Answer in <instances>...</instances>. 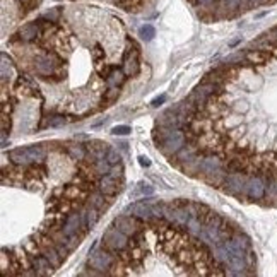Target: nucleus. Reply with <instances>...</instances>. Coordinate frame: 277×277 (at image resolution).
Wrapping results in <instances>:
<instances>
[{"label":"nucleus","mask_w":277,"mask_h":277,"mask_svg":"<svg viewBox=\"0 0 277 277\" xmlns=\"http://www.w3.org/2000/svg\"><path fill=\"white\" fill-rule=\"evenodd\" d=\"M103 248L113 251V253H118V251H123L125 248L130 245V236L122 233L118 228H115L113 224L104 231L103 240H101Z\"/></svg>","instance_id":"nucleus-1"},{"label":"nucleus","mask_w":277,"mask_h":277,"mask_svg":"<svg viewBox=\"0 0 277 277\" xmlns=\"http://www.w3.org/2000/svg\"><path fill=\"white\" fill-rule=\"evenodd\" d=\"M117 255L113 251L106 250V248H99V250H92L89 251V258H88V265L89 269H94V271L101 272H110V269L113 267L115 260H117Z\"/></svg>","instance_id":"nucleus-2"},{"label":"nucleus","mask_w":277,"mask_h":277,"mask_svg":"<svg viewBox=\"0 0 277 277\" xmlns=\"http://www.w3.org/2000/svg\"><path fill=\"white\" fill-rule=\"evenodd\" d=\"M265 190H267V175L264 173H250L245 185V199L248 200H262L265 199Z\"/></svg>","instance_id":"nucleus-3"},{"label":"nucleus","mask_w":277,"mask_h":277,"mask_svg":"<svg viewBox=\"0 0 277 277\" xmlns=\"http://www.w3.org/2000/svg\"><path fill=\"white\" fill-rule=\"evenodd\" d=\"M248 176H250V173H243L242 170L233 171V173H228L224 185H222L221 188L224 190L228 195L242 199V197L245 195V185H246ZM243 199H245V197H243Z\"/></svg>","instance_id":"nucleus-4"},{"label":"nucleus","mask_w":277,"mask_h":277,"mask_svg":"<svg viewBox=\"0 0 277 277\" xmlns=\"http://www.w3.org/2000/svg\"><path fill=\"white\" fill-rule=\"evenodd\" d=\"M185 144H186V135H185V132H183V128H175L170 137L166 140H163V142L157 146V149L166 157H173Z\"/></svg>","instance_id":"nucleus-5"},{"label":"nucleus","mask_w":277,"mask_h":277,"mask_svg":"<svg viewBox=\"0 0 277 277\" xmlns=\"http://www.w3.org/2000/svg\"><path fill=\"white\" fill-rule=\"evenodd\" d=\"M144 224L146 222L142 221V219L135 217V215H118L117 219L113 221V226L115 228H118L122 233H125V235H128L132 238L134 235H137L140 229L144 228Z\"/></svg>","instance_id":"nucleus-6"},{"label":"nucleus","mask_w":277,"mask_h":277,"mask_svg":"<svg viewBox=\"0 0 277 277\" xmlns=\"http://www.w3.org/2000/svg\"><path fill=\"white\" fill-rule=\"evenodd\" d=\"M125 214H130V215H135V217L142 219L144 222H149L153 221V219H157L156 215H154V211H153V206H149V204L142 202V200H137L135 204H130L127 209H125Z\"/></svg>","instance_id":"nucleus-7"},{"label":"nucleus","mask_w":277,"mask_h":277,"mask_svg":"<svg viewBox=\"0 0 277 277\" xmlns=\"http://www.w3.org/2000/svg\"><path fill=\"white\" fill-rule=\"evenodd\" d=\"M122 188H123V180L118 182L117 178H113V176H110V175H104L101 176V180H99V190H101L104 195L110 197V199H115L117 193L122 192Z\"/></svg>","instance_id":"nucleus-8"},{"label":"nucleus","mask_w":277,"mask_h":277,"mask_svg":"<svg viewBox=\"0 0 277 277\" xmlns=\"http://www.w3.org/2000/svg\"><path fill=\"white\" fill-rule=\"evenodd\" d=\"M113 202V199H110L108 195H104L101 190H98V192H91L88 195V199H86V206H91V207H96L101 211V214L108 209V206Z\"/></svg>","instance_id":"nucleus-9"},{"label":"nucleus","mask_w":277,"mask_h":277,"mask_svg":"<svg viewBox=\"0 0 277 277\" xmlns=\"http://www.w3.org/2000/svg\"><path fill=\"white\" fill-rule=\"evenodd\" d=\"M31 267L34 269L38 276H48V274H52V272L55 271V267L52 265V262H50L43 253L36 255V258L34 257L31 258Z\"/></svg>","instance_id":"nucleus-10"},{"label":"nucleus","mask_w":277,"mask_h":277,"mask_svg":"<svg viewBox=\"0 0 277 277\" xmlns=\"http://www.w3.org/2000/svg\"><path fill=\"white\" fill-rule=\"evenodd\" d=\"M38 34H39L38 23H28V24H24V26L21 28L19 31H17L16 36L19 38V41L31 43V41H34V39L38 38Z\"/></svg>","instance_id":"nucleus-11"},{"label":"nucleus","mask_w":277,"mask_h":277,"mask_svg":"<svg viewBox=\"0 0 277 277\" xmlns=\"http://www.w3.org/2000/svg\"><path fill=\"white\" fill-rule=\"evenodd\" d=\"M9 157L16 164H19V166H30V164H33V161H31L26 147H17V149H12L9 153Z\"/></svg>","instance_id":"nucleus-12"},{"label":"nucleus","mask_w":277,"mask_h":277,"mask_svg":"<svg viewBox=\"0 0 277 277\" xmlns=\"http://www.w3.org/2000/svg\"><path fill=\"white\" fill-rule=\"evenodd\" d=\"M67 154H69L70 159L77 161V163H81V161H84L86 157H88V149H86L84 144H67L65 147Z\"/></svg>","instance_id":"nucleus-13"},{"label":"nucleus","mask_w":277,"mask_h":277,"mask_svg":"<svg viewBox=\"0 0 277 277\" xmlns=\"http://www.w3.org/2000/svg\"><path fill=\"white\" fill-rule=\"evenodd\" d=\"M41 253L45 255V257L48 258L50 262H52V265H53L55 269H60V267H62L63 260H65V258H63L62 255H60V251L57 250L55 245H50V246H46L45 250L41 251Z\"/></svg>","instance_id":"nucleus-14"},{"label":"nucleus","mask_w":277,"mask_h":277,"mask_svg":"<svg viewBox=\"0 0 277 277\" xmlns=\"http://www.w3.org/2000/svg\"><path fill=\"white\" fill-rule=\"evenodd\" d=\"M26 149H28V154H30L33 163H41L43 159H46V149L43 147V144L30 146V147H26Z\"/></svg>","instance_id":"nucleus-15"},{"label":"nucleus","mask_w":277,"mask_h":277,"mask_svg":"<svg viewBox=\"0 0 277 277\" xmlns=\"http://www.w3.org/2000/svg\"><path fill=\"white\" fill-rule=\"evenodd\" d=\"M125 81H127V74H125L123 70H113L110 77H106V84L110 86V88H113V86H122Z\"/></svg>","instance_id":"nucleus-16"},{"label":"nucleus","mask_w":277,"mask_h":277,"mask_svg":"<svg viewBox=\"0 0 277 277\" xmlns=\"http://www.w3.org/2000/svg\"><path fill=\"white\" fill-rule=\"evenodd\" d=\"M94 170H96V173H98V176H104V175L110 173L111 164L108 163L106 157H104V159H96L94 161Z\"/></svg>","instance_id":"nucleus-17"},{"label":"nucleus","mask_w":277,"mask_h":277,"mask_svg":"<svg viewBox=\"0 0 277 277\" xmlns=\"http://www.w3.org/2000/svg\"><path fill=\"white\" fill-rule=\"evenodd\" d=\"M118 96H120V86H113V88H110L108 91H104V99L103 101L108 104L115 103L118 99Z\"/></svg>","instance_id":"nucleus-18"},{"label":"nucleus","mask_w":277,"mask_h":277,"mask_svg":"<svg viewBox=\"0 0 277 277\" xmlns=\"http://www.w3.org/2000/svg\"><path fill=\"white\" fill-rule=\"evenodd\" d=\"M139 34L144 41H151V39L156 36V30H154V26H151V24H144V26L139 30Z\"/></svg>","instance_id":"nucleus-19"},{"label":"nucleus","mask_w":277,"mask_h":277,"mask_svg":"<svg viewBox=\"0 0 277 277\" xmlns=\"http://www.w3.org/2000/svg\"><path fill=\"white\" fill-rule=\"evenodd\" d=\"M108 175L113 176V178H117V180H123V166H122V163L111 164V170Z\"/></svg>","instance_id":"nucleus-20"},{"label":"nucleus","mask_w":277,"mask_h":277,"mask_svg":"<svg viewBox=\"0 0 277 277\" xmlns=\"http://www.w3.org/2000/svg\"><path fill=\"white\" fill-rule=\"evenodd\" d=\"M106 159H108V163H110V164H118V163H122L120 153H118V151H115V149H110V151H108Z\"/></svg>","instance_id":"nucleus-21"},{"label":"nucleus","mask_w":277,"mask_h":277,"mask_svg":"<svg viewBox=\"0 0 277 277\" xmlns=\"http://www.w3.org/2000/svg\"><path fill=\"white\" fill-rule=\"evenodd\" d=\"M132 132V128L128 125H117V127L111 128V134L113 135H128Z\"/></svg>","instance_id":"nucleus-22"},{"label":"nucleus","mask_w":277,"mask_h":277,"mask_svg":"<svg viewBox=\"0 0 277 277\" xmlns=\"http://www.w3.org/2000/svg\"><path fill=\"white\" fill-rule=\"evenodd\" d=\"M67 123V120L63 117H53L48 120V127L50 128H59V127H63V125Z\"/></svg>","instance_id":"nucleus-23"},{"label":"nucleus","mask_w":277,"mask_h":277,"mask_svg":"<svg viewBox=\"0 0 277 277\" xmlns=\"http://www.w3.org/2000/svg\"><path fill=\"white\" fill-rule=\"evenodd\" d=\"M57 17H59V9H52L43 14L41 19H46V21H50V23H53V21H57Z\"/></svg>","instance_id":"nucleus-24"},{"label":"nucleus","mask_w":277,"mask_h":277,"mask_svg":"<svg viewBox=\"0 0 277 277\" xmlns=\"http://www.w3.org/2000/svg\"><path fill=\"white\" fill-rule=\"evenodd\" d=\"M164 103H166V94H161V96H157L156 99H153V101H151V106L157 108V106H161V104H164Z\"/></svg>","instance_id":"nucleus-25"},{"label":"nucleus","mask_w":277,"mask_h":277,"mask_svg":"<svg viewBox=\"0 0 277 277\" xmlns=\"http://www.w3.org/2000/svg\"><path fill=\"white\" fill-rule=\"evenodd\" d=\"M139 192L142 193V195H153L154 190H153V186H151V185H146V186L142 185V186L139 188Z\"/></svg>","instance_id":"nucleus-26"},{"label":"nucleus","mask_w":277,"mask_h":277,"mask_svg":"<svg viewBox=\"0 0 277 277\" xmlns=\"http://www.w3.org/2000/svg\"><path fill=\"white\" fill-rule=\"evenodd\" d=\"M139 164H140V166H144V168H149L151 166V159H149V157H146V156H140L139 157Z\"/></svg>","instance_id":"nucleus-27"},{"label":"nucleus","mask_w":277,"mask_h":277,"mask_svg":"<svg viewBox=\"0 0 277 277\" xmlns=\"http://www.w3.org/2000/svg\"><path fill=\"white\" fill-rule=\"evenodd\" d=\"M197 3H200V5H204V7H207V5H211V3H214V0H195Z\"/></svg>","instance_id":"nucleus-28"},{"label":"nucleus","mask_w":277,"mask_h":277,"mask_svg":"<svg viewBox=\"0 0 277 277\" xmlns=\"http://www.w3.org/2000/svg\"><path fill=\"white\" fill-rule=\"evenodd\" d=\"M118 146H120L122 151H127V144H125V142H123V144H118Z\"/></svg>","instance_id":"nucleus-29"}]
</instances>
